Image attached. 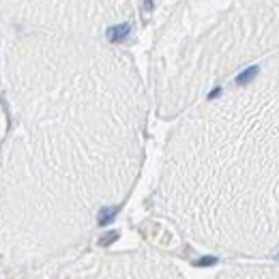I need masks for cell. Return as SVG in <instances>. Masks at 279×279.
I'll use <instances>...</instances> for the list:
<instances>
[{
  "label": "cell",
  "instance_id": "obj_2",
  "mask_svg": "<svg viewBox=\"0 0 279 279\" xmlns=\"http://www.w3.org/2000/svg\"><path fill=\"white\" fill-rule=\"evenodd\" d=\"M73 279H183V277L170 264L150 260V258L116 256L78 268Z\"/></svg>",
  "mask_w": 279,
  "mask_h": 279
},
{
  "label": "cell",
  "instance_id": "obj_1",
  "mask_svg": "<svg viewBox=\"0 0 279 279\" xmlns=\"http://www.w3.org/2000/svg\"><path fill=\"white\" fill-rule=\"evenodd\" d=\"M163 200L209 247L279 249V47L181 127Z\"/></svg>",
  "mask_w": 279,
  "mask_h": 279
},
{
  "label": "cell",
  "instance_id": "obj_3",
  "mask_svg": "<svg viewBox=\"0 0 279 279\" xmlns=\"http://www.w3.org/2000/svg\"><path fill=\"white\" fill-rule=\"evenodd\" d=\"M217 279H279V264H256V266H239L225 271Z\"/></svg>",
  "mask_w": 279,
  "mask_h": 279
}]
</instances>
